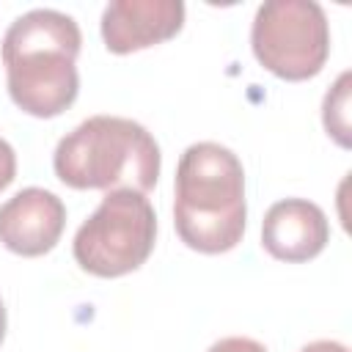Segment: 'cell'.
<instances>
[{"label":"cell","mask_w":352,"mask_h":352,"mask_svg":"<svg viewBox=\"0 0 352 352\" xmlns=\"http://www.w3.org/2000/svg\"><path fill=\"white\" fill-rule=\"evenodd\" d=\"M77 22L55 8H33L11 22L3 36V66L11 102L36 118H55L74 104L80 91Z\"/></svg>","instance_id":"obj_1"},{"label":"cell","mask_w":352,"mask_h":352,"mask_svg":"<svg viewBox=\"0 0 352 352\" xmlns=\"http://www.w3.org/2000/svg\"><path fill=\"white\" fill-rule=\"evenodd\" d=\"M173 226L198 253H226L245 234V170L239 157L212 140L184 148L176 168Z\"/></svg>","instance_id":"obj_2"},{"label":"cell","mask_w":352,"mask_h":352,"mask_svg":"<svg viewBox=\"0 0 352 352\" xmlns=\"http://www.w3.org/2000/svg\"><path fill=\"white\" fill-rule=\"evenodd\" d=\"M160 146L143 124L121 116H91L60 138L52 168L74 190L146 192L160 179Z\"/></svg>","instance_id":"obj_3"},{"label":"cell","mask_w":352,"mask_h":352,"mask_svg":"<svg viewBox=\"0 0 352 352\" xmlns=\"http://www.w3.org/2000/svg\"><path fill=\"white\" fill-rule=\"evenodd\" d=\"M157 214L138 190H110L96 212L77 228L74 261L96 278H121L138 270L154 250Z\"/></svg>","instance_id":"obj_4"},{"label":"cell","mask_w":352,"mask_h":352,"mask_svg":"<svg viewBox=\"0 0 352 352\" xmlns=\"http://www.w3.org/2000/svg\"><path fill=\"white\" fill-rule=\"evenodd\" d=\"M250 47L267 72L300 82L322 72L330 55V25L314 0H267L256 11Z\"/></svg>","instance_id":"obj_5"},{"label":"cell","mask_w":352,"mask_h":352,"mask_svg":"<svg viewBox=\"0 0 352 352\" xmlns=\"http://www.w3.org/2000/svg\"><path fill=\"white\" fill-rule=\"evenodd\" d=\"M102 38L116 55H129L173 38L184 25L182 0H113L102 11Z\"/></svg>","instance_id":"obj_6"},{"label":"cell","mask_w":352,"mask_h":352,"mask_svg":"<svg viewBox=\"0 0 352 352\" xmlns=\"http://www.w3.org/2000/svg\"><path fill=\"white\" fill-rule=\"evenodd\" d=\"M66 226L63 201L44 187H25L0 206V242L16 256L50 253Z\"/></svg>","instance_id":"obj_7"},{"label":"cell","mask_w":352,"mask_h":352,"mask_svg":"<svg viewBox=\"0 0 352 352\" xmlns=\"http://www.w3.org/2000/svg\"><path fill=\"white\" fill-rule=\"evenodd\" d=\"M330 242V223L324 212L305 198H286L267 209L261 223V245L272 258L308 261Z\"/></svg>","instance_id":"obj_8"},{"label":"cell","mask_w":352,"mask_h":352,"mask_svg":"<svg viewBox=\"0 0 352 352\" xmlns=\"http://www.w3.org/2000/svg\"><path fill=\"white\" fill-rule=\"evenodd\" d=\"M349 82H352V74L344 72L336 80V85L327 91L324 104H322L324 129H327V135L341 148H349L352 146V140H349Z\"/></svg>","instance_id":"obj_9"},{"label":"cell","mask_w":352,"mask_h":352,"mask_svg":"<svg viewBox=\"0 0 352 352\" xmlns=\"http://www.w3.org/2000/svg\"><path fill=\"white\" fill-rule=\"evenodd\" d=\"M209 352H267V346L258 344V341H253V338L231 336V338H220L217 344H212Z\"/></svg>","instance_id":"obj_10"},{"label":"cell","mask_w":352,"mask_h":352,"mask_svg":"<svg viewBox=\"0 0 352 352\" xmlns=\"http://www.w3.org/2000/svg\"><path fill=\"white\" fill-rule=\"evenodd\" d=\"M14 176H16V154L11 143L0 138V192L14 182Z\"/></svg>","instance_id":"obj_11"},{"label":"cell","mask_w":352,"mask_h":352,"mask_svg":"<svg viewBox=\"0 0 352 352\" xmlns=\"http://www.w3.org/2000/svg\"><path fill=\"white\" fill-rule=\"evenodd\" d=\"M300 352H349L344 344H338V341H327V338H322V341H311V344H305Z\"/></svg>","instance_id":"obj_12"},{"label":"cell","mask_w":352,"mask_h":352,"mask_svg":"<svg viewBox=\"0 0 352 352\" xmlns=\"http://www.w3.org/2000/svg\"><path fill=\"white\" fill-rule=\"evenodd\" d=\"M3 338H6V305L0 300V344H3Z\"/></svg>","instance_id":"obj_13"}]
</instances>
